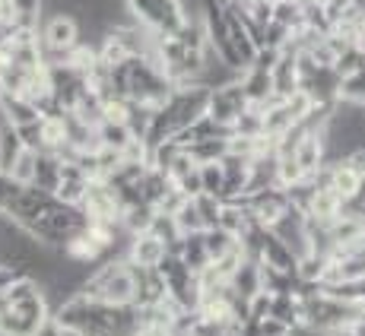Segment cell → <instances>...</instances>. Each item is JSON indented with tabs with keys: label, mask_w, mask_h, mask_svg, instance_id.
<instances>
[{
	"label": "cell",
	"mask_w": 365,
	"mask_h": 336,
	"mask_svg": "<svg viewBox=\"0 0 365 336\" xmlns=\"http://www.w3.org/2000/svg\"><path fill=\"white\" fill-rule=\"evenodd\" d=\"M248 95H245V86H242V80H235V83H226V86H220V89H213L210 93V108H207V115L213 117L216 124H222V127H229L232 130V124L242 117V111L248 108Z\"/></svg>",
	"instance_id": "1"
},
{
	"label": "cell",
	"mask_w": 365,
	"mask_h": 336,
	"mask_svg": "<svg viewBox=\"0 0 365 336\" xmlns=\"http://www.w3.org/2000/svg\"><path fill=\"white\" fill-rule=\"evenodd\" d=\"M83 38L80 19L73 13H51L41 23V48L45 51H73Z\"/></svg>",
	"instance_id": "2"
},
{
	"label": "cell",
	"mask_w": 365,
	"mask_h": 336,
	"mask_svg": "<svg viewBox=\"0 0 365 336\" xmlns=\"http://www.w3.org/2000/svg\"><path fill=\"white\" fill-rule=\"evenodd\" d=\"M235 200H242L245 206H248V213L255 216L261 226L270 229L273 222L279 219V216L286 213V209L292 206V200H289V191L286 187H264V191H255V194H245V197H235Z\"/></svg>",
	"instance_id": "3"
},
{
	"label": "cell",
	"mask_w": 365,
	"mask_h": 336,
	"mask_svg": "<svg viewBox=\"0 0 365 336\" xmlns=\"http://www.w3.org/2000/svg\"><path fill=\"white\" fill-rule=\"evenodd\" d=\"M165 254H168V244L156 232H140V235L130 238L128 261L137 270H156L159 263L165 261Z\"/></svg>",
	"instance_id": "4"
},
{
	"label": "cell",
	"mask_w": 365,
	"mask_h": 336,
	"mask_svg": "<svg viewBox=\"0 0 365 336\" xmlns=\"http://www.w3.org/2000/svg\"><path fill=\"white\" fill-rule=\"evenodd\" d=\"M343 206H346V200H343L334 187H318V191H314V197H312V203H308L305 216L312 222H318V226H331L336 216L343 213Z\"/></svg>",
	"instance_id": "5"
},
{
	"label": "cell",
	"mask_w": 365,
	"mask_h": 336,
	"mask_svg": "<svg viewBox=\"0 0 365 336\" xmlns=\"http://www.w3.org/2000/svg\"><path fill=\"white\" fill-rule=\"evenodd\" d=\"M331 165V184L327 187H334L336 194H340L343 200H356L359 197V191H362V184H365V174L359 172V168H356L353 162H327Z\"/></svg>",
	"instance_id": "6"
},
{
	"label": "cell",
	"mask_w": 365,
	"mask_h": 336,
	"mask_svg": "<svg viewBox=\"0 0 365 336\" xmlns=\"http://www.w3.org/2000/svg\"><path fill=\"white\" fill-rule=\"evenodd\" d=\"M273 76V93H279L283 99H289L292 93L302 89V76H299V54H286L277 61V67L270 70Z\"/></svg>",
	"instance_id": "7"
},
{
	"label": "cell",
	"mask_w": 365,
	"mask_h": 336,
	"mask_svg": "<svg viewBox=\"0 0 365 336\" xmlns=\"http://www.w3.org/2000/svg\"><path fill=\"white\" fill-rule=\"evenodd\" d=\"M0 111H4V121L13 124V127H23V124L38 121L41 117V111L35 108V102H29L26 95H13V93L0 95Z\"/></svg>",
	"instance_id": "8"
},
{
	"label": "cell",
	"mask_w": 365,
	"mask_h": 336,
	"mask_svg": "<svg viewBox=\"0 0 365 336\" xmlns=\"http://www.w3.org/2000/svg\"><path fill=\"white\" fill-rule=\"evenodd\" d=\"M178 257L185 261V267L191 270L194 276H197L203 267H210V263H213V257H210V251H207V241H203V232H194V235H185V238H181Z\"/></svg>",
	"instance_id": "9"
},
{
	"label": "cell",
	"mask_w": 365,
	"mask_h": 336,
	"mask_svg": "<svg viewBox=\"0 0 365 336\" xmlns=\"http://www.w3.org/2000/svg\"><path fill=\"white\" fill-rule=\"evenodd\" d=\"M229 283H232V289L238 292V298L251 302V298H255L257 292H264V283H261V263H257V261H245L242 267L235 270V276L229 279Z\"/></svg>",
	"instance_id": "10"
},
{
	"label": "cell",
	"mask_w": 365,
	"mask_h": 336,
	"mask_svg": "<svg viewBox=\"0 0 365 336\" xmlns=\"http://www.w3.org/2000/svg\"><path fill=\"white\" fill-rule=\"evenodd\" d=\"M153 222H156V206L146 200H137L130 206L121 209V226L128 229L130 235H140V232H150Z\"/></svg>",
	"instance_id": "11"
},
{
	"label": "cell",
	"mask_w": 365,
	"mask_h": 336,
	"mask_svg": "<svg viewBox=\"0 0 365 336\" xmlns=\"http://www.w3.org/2000/svg\"><path fill=\"white\" fill-rule=\"evenodd\" d=\"M32 187H38L45 194H54L61 187V159L54 152H48V149L38 152V172H35Z\"/></svg>",
	"instance_id": "12"
},
{
	"label": "cell",
	"mask_w": 365,
	"mask_h": 336,
	"mask_svg": "<svg viewBox=\"0 0 365 336\" xmlns=\"http://www.w3.org/2000/svg\"><path fill=\"white\" fill-rule=\"evenodd\" d=\"M242 86H245V95H248L251 105H264L267 95L273 93V76H270V70L248 67L242 73Z\"/></svg>",
	"instance_id": "13"
},
{
	"label": "cell",
	"mask_w": 365,
	"mask_h": 336,
	"mask_svg": "<svg viewBox=\"0 0 365 336\" xmlns=\"http://www.w3.org/2000/svg\"><path fill=\"white\" fill-rule=\"evenodd\" d=\"M23 140H19L16 134V127L13 124H4L0 127V172L4 174H10L13 172V165H16V159L23 156Z\"/></svg>",
	"instance_id": "14"
},
{
	"label": "cell",
	"mask_w": 365,
	"mask_h": 336,
	"mask_svg": "<svg viewBox=\"0 0 365 336\" xmlns=\"http://www.w3.org/2000/svg\"><path fill=\"white\" fill-rule=\"evenodd\" d=\"M292 127H299L296 124V117H292V111H289V105H273V108H267L264 111V134L267 137H273V140H279V137H286Z\"/></svg>",
	"instance_id": "15"
},
{
	"label": "cell",
	"mask_w": 365,
	"mask_h": 336,
	"mask_svg": "<svg viewBox=\"0 0 365 336\" xmlns=\"http://www.w3.org/2000/svg\"><path fill=\"white\" fill-rule=\"evenodd\" d=\"M187 152H191V159L197 165L203 162H222L229 152V137H210V140H197V143L187 146Z\"/></svg>",
	"instance_id": "16"
},
{
	"label": "cell",
	"mask_w": 365,
	"mask_h": 336,
	"mask_svg": "<svg viewBox=\"0 0 365 336\" xmlns=\"http://www.w3.org/2000/svg\"><path fill=\"white\" fill-rule=\"evenodd\" d=\"M232 134L264 137V108H261V105H248V108L242 111V117L232 124Z\"/></svg>",
	"instance_id": "17"
},
{
	"label": "cell",
	"mask_w": 365,
	"mask_h": 336,
	"mask_svg": "<svg viewBox=\"0 0 365 336\" xmlns=\"http://www.w3.org/2000/svg\"><path fill=\"white\" fill-rule=\"evenodd\" d=\"M175 226H178L181 235L207 232V222H203V216H200V209H197V203H194V200H187L185 206L175 213Z\"/></svg>",
	"instance_id": "18"
},
{
	"label": "cell",
	"mask_w": 365,
	"mask_h": 336,
	"mask_svg": "<svg viewBox=\"0 0 365 336\" xmlns=\"http://www.w3.org/2000/svg\"><path fill=\"white\" fill-rule=\"evenodd\" d=\"M200 181H203V194H213V197L222 200V191H226V168H222V162H203Z\"/></svg>",
	"instance_id": "19"
},
{
	"label": "cell",
	"mask_w": 365,
	"mask_h": 336,
	"mask_svg": "<svg viewBox=\"0 0 365 336\" xmlns=\"http://www.w3.org/2000/svg\"><path fill=\"white\" fill-rule=\"evenodd\" d=\"M35 172H38V152H35V149H23V156H19L16 165H13L10 178L16 181V184L29 187L32 181H35Z\"/></svg>",
	"instance_id": "20"
},
{
	"label": "cell",
	"mask_w": 365,
	"mask_h": 336,
	"mask_svg": "<svg viewBox=\"0 0 365 336\" xmlns=\"http://www.w3.org/2000/svg\"><path fill=\"white\" fill-rule=\"evenodd\" d=\"M273 19L283 23L286 29H299V26L305 23V16H302V0H277V4H273Z\"/></svg>",
	"instance_id": "21"
},
{
	"label": "cell",
	"mask_w": 365,
	"mask_h": 336,
	"mask_svg": "<svg viewBox=\"0 0 365 336\" xmlns=\"http://www.w3.org/2000/svg\"><path fill=\"white\" fill-rule=\"evenodd\" d=\"M130 127L128 124H118V121H102L99 124V140L102 146H111V149H124L130 140Z\"/></svg>",
	"instance_id": "22"
},
{
	"label": "cell",
	"mask_w": 365,
	"mask_h": 336,
	"mask_svg": "<svg viewBox=\"0 0 365 336\" xmlns=\"http://www.w3.org/2000/svg\"><path fill=\"white\" fill-rule=\"evenodd\" d=\"M203 241H207V251H210V257H222L229 248H232V241H235V235L232 232H226V229H220V226H213V229H207L203 232Z\"/></svg>",
	"instance_id": "23"
},
{
	"label": "cell",
	"mask_w": 365,
	"mask_h": 336,
	"mask_svg": "<svg viewBox=\"0 0 365 336\" xmlns=\"http://www.w3.org/2000/svg\"><path fill=\"white\" fill-rule=\"evenodd\" d=\"M277 159H279V187H292V184H299V181L308 178L292 152H283V156H277Z\"/></svg>",
	"instance_id": "24"
},
{
	"label": "cell",
	"mask_w": 365,
	"mask_h": 336,
	"mask_svg": "<svg viewBox=\"0 0 365 336\" xmlns=\"http://www.w3.org/2000/svg\"><path fill=\"white\" fill-rule=\"evenodd\" d=\"M359 70H362V51L359 48H346V51H340V58H336V64H334V73L340 76V80L359 73Z\"/></svg>",
	"instance_id": "25"
},
{
	"label": "cell",
	"mask_w": 365,
	"mask_h": 336,
	"mask_svg": "<svg viewBox=\"0 0 365 336\" xmlns=\"http://www.w3.org/2000/svg\"><path fill=\"white\" fill-rule=\"evenodd\" d=\"M336 99H349V102L365 105V70L346 76V80H340V95H336Z\"/></svg>",
	"instance_id": "26"
},
{
	"label": "cell",
	"mask_w": 365,
	"mask_h": 336,
	"mask_svg": "<svg viewBox=\"0 0 365 336\" xmlns=\"http://www.w3.org/2000/svg\"><path fill=\"white\" fill-rule=\"evenodd\" d=\"M16 134H19V140H23L26 149L41 152V117H38V121L23 124V127H16Z\"/></svg>",
	"instance_id": "27"
},
{
	"label": "cell",
	"mask_w": 365,
	"mask_h": 336,
	"mask_svg": "<svg viewBox=\"0 0 365 336\" xmlns=\"http://www.w3.org/2000/svg\"><path fill=\"white\" fill-rule=\"evenodd\" d=\"M257 333L261 336H289V324H283L279 317H261L257 320Z\"/></svg>",
	"instance_id": "28"
},
{
	"label": "cell",
	"mask_w": 365,
	"mask_h": 336,
	"mask_svg": "<svg viewBox=\"0 0 365 336\" xmlns=\"http://www.w3.org/2000/svg\"><path fill=\"white\" fill-rule=\"evenodd\" d=\"M283 58V51H279V48H257V54H255V64L251 67H257V70H273L277 67V61Z\"/></svg>",
	"instance_id": "29"
},
{
	"label": "cell",
	"mask_w": 365,
	"mask_h": 336,
	"mask_svg": "<svg viewBox=\"0 0 365 336\" xmlns=\"http://www.w3.org/2000/svg\"><path fill=\"white\" fill-rule=\"evenodd\" d=\"M26 276L23 267H13V263H0V292H6L10 285H16Z\"/></svg>",
	"instance_id": "30"
},
{
	"label": "cell",
	"mask_w": 365,
	"mask_h": 336,
	"mask_svg": "<svg viewBox=\"0 0 365 336\" xmlns=\"http://www.w3.org/2000/svg\"><path fill=\"white\" fill-rule=\"evenodd\" d=\"M61 333H64V324H61L58 314H48V317L32 330V336H61Z\"/></svg>",
	"instance_id": "31"
},
{
	"label": "cell",
	"mask_w": 365,
	"mask_h": 336,
	"mask_svg": "<svg viewBox=\"0 0 365 336\" xmlns=\"http://www.w3.org/2000/svg\"><path fill=\"white\" fill-rule=\"evenodd\" d=\"M137 336H175V327H168V324H143L137 330Z\"/></svg>",
	"instance_id": "32"
},
{
	"label": "cell",
	"mask_w": 365,
	"mask_h": 336,
	"mask_svg": "<svg viewBox=\"0 0 365 336\" xmlns=\"http://www.w3.org/2000/svg\"><path fill=\"white\" fill-rule=\"evenodd\" d=\"M346 336H365V320H353V327L346 330Z\"/></svg>",
	"instance_id": "33"
},
{
	"label": "cell",
	"mask_w": 365,
	"mask_h": 336,
	"mask_svg": "<svg viewBox=\"0 0 365 336\" xmlns=\"http://www.w3.org/2000/svg\"><path fill=\"white\" fill-rule=\"evenodd\" d=\"M61 336H89V333H83V330H76V327H64V333Z\"/></svg>",
	"instance_id": "34"
},
{
	"label": "cell",
	"mask_w": 365,
	"mask_h": 336,
	"mask_svg": "<svg viewBox=\"0 0 365 336\" xmlns=\"http://www.w3.org/2000/svg\"><path fill=\"white\" fill-rule=\"evenodd\" d=\"M0 336H10V333H6V330H4V327H0Z\"/></svg>",
	"instance_id": "35"
}]
</instances>
